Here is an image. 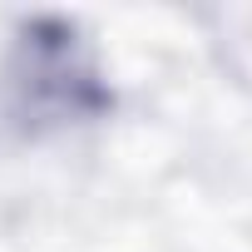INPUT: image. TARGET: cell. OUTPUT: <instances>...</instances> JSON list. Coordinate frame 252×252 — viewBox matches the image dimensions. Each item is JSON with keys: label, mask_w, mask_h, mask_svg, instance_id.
Here are the masks:
<instances>
[{"label": "cell", "mask_w": 252, "mask_h": 252, "mask_svg": "<svg viewBox=\"0 0 252 252\" xmlns=\"http://www.w3.org/2000/svg\"><path fill=\"white\" fill-rule=\"evenodd\" d=\"M114 109V89L79 20L25 15L5 55V114L20 134L94 124Z\"/></svg>", "instance_id": "1"}, {"label": "cell", "mask_w": 252, "mask_h": 252, "mask_svg": "<svg viewBox=\"0 0 252 252\" xmlns=\"http://www.w3.org/2000/svg\"><path fill=\"white\" fill-rule=\"evenodd\" d=\"M208 30V50L218 60V69L252 94V5H213L198 15Z\"/></svg>", "instance_id": "2"}]
</instances>
